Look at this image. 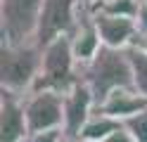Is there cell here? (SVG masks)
Returning <instances> with one entry per match:
<instances>
[{
	"instance_id": "cell-1",
	"label": "cell",
	"mask_w": 147,
	"mask_h": 142,
	"mask_svg": "<svg viewBox=\"0 0 147 142\" xmlns=\"http://www.w3.org/2000/svg\"><path fill=\"white\" fill-rule=\"evenodd\" d=\"M81 81L95 95V104H100L112 90L116 88H133V69L126 50L102 45L100 52L88 64L78 66Z\"/></svg>"
},
{
	"instance_id": "cell-2",
	"label": "cell",
	"mask_w": 147,
	"mask_h": 142,
	"mask_svg": "<svg viewBox=\"0 0 147 142\" xmlns=\"http://www.w3.org/2000/svg\"><path fill=\"white\" fill-rule=\"evenodd\" d=\"M43 64V45L29 40L22 45H3L0 50V81L3 90L26 97L38 83Z\"/></svg>"
},
{
	"instance_id": "cell-3",
	"label": "cell",
	"mask_w": 147,
	"mask_h": 142,
	"mask_svg": "<svg viewBox=\"0 0 147 142\" xmlns=\"http://www.w3.org/2000/svg\"><path fill=\"white\" fill-rule=\"evenodd\" d=\"M81 81L78 73V62L71 50V38L59 36L52 43L43 47V64H40V76L33 90H57L67 92Z\"/></svg>"
},
{
	"instance_id": "cell-4",
	"label": "cell",
	"mask_w": 147,
	"mask_h": 142,
	"mask_svg": "<svg viewBox=\"0 0 147 142\" xmlns=\"http://www.w3.org/2000/svg\"><path fill=\"white\" fill-rule=\"evenodd\" d=\"M43 3L45 0H0L3 45H22L36 40Z\"/></svg>"
},
{
	"instance_id": "cell-5",
	"label": "cell",
	"mask_w": 147,
	"mask_h": 142,
	"mask_svg": "<svg viewBox=\"0 0 147 142\" xmlns=\"http://www.w3.org/2000/svg\"><path fill=\"white\" fill-rule=\"evenodd\" d=\"M29 133L64 128V95L57 90H31L24 97Z\"/></svg>"
},
{
	"instance_id": "cell-6",
	"label": "cell",
	"mask_w": 147,
	"mask_h": 142,
	"mask_svg": "<svg viewBox=\"0 0 147 142\" xmlns=\"http://www.w3.org/2000/svg\"><path fill=\"white\" fill-rule=\"evenodd\" d=\"M78 3L81 0H45L38 19L36 40L38 45H48L59 36H69L76 26L78 17Z\"/></svg>"
},
{
	"instance_id": "cell-7",
	"label": "cell",
	"mask_w": 147,
	"mask_h": 142,
	"mask_svg": "<svg viewBox=\"0 0 147 142\" xmlns=\"http://www.w3.org/2000/svg\"><path fill=\"white\" fill-rule=\"evenodd\" d=\"M95 111V95L83 81L64 92V135L78 140L83 126Z\"/></svg>"
},
{
	"instance_id": "cell-8",
	"label": "cell",
	"mask_w": 147,
	"mask_h": 142,
	"mask_svg": "<svg viewBox=\"0 0 147 142\" xmlns=\"http://www.w3.org/2000/svg\"><path fill=\"white\" fill-rule=\"evenodd\" d=\"M29 123L24 111V97L10 90H3L0 100V142H26L29 140Z\"/></svg>"
},
{
	"instance_id": "cell-9",
	"label": "cell",
	"mask_w": 147,
	"mask_h": 142,
	"mask_svg": "<svg viewBox=\"0 0 147 142\" xmlns=\"http://www.w3.org/2000/svg\"><path fill=\"white\" fill-rule=\"evenodd\" d=\"M95 24H97L100 38H102V45L114 47V50H128L140 38V31H138V24L133 17L95 12Z\"/></svg>"
},
{
	"instance_id": "cell-10",
	"label": "cell",
	"mask_w": 147,
	"mask_h": 142,
	"mask_svg": "<svg viewBox=\"0 0 147 142\" xmlns=\"http://www.w3.org/2000/svg\"><path fill=\"white\" fill-rule=\"evenodd\" d=\"M95 109H100L102 114H107L116 121H126L147 109V97L140 95L135 88H116L100 104H95Z\"/></svg>"
},
{
	"instance_id": "cell-11",
	"label": "cell",
	"mask_w": 147,
	"mask_h": 142,
	"mask_svg": "<svg viewBox=\"0 0 147 142\" xmlns=\"http://www.w3.org/2000/svg\"><path fill=\"white\" fill-rule=\"evenodd\" d=\"M121 126H123V121H116L112 116H107V114H102L100 109H95L93 116H90L88 123L83 126V130H81L78 142H105L112 133H116Z\"/></svg>"
},
{
	"instance_id": "cell-12",
	"label": "cell",
	"mask_w": 147,
	"mask_h": 142,
	"mask_svg": "<svg viewBox=\"0 0 147 142\" xmlns=\"http://www.w3.org/2000/svg\"><path fill=\"white\" fill-rule=\"evenodd\" d=\"M126 52H128L131 69H133V88L147 97V52H142L135 45H131Z\"/></svg>"
},
{
	"instance_id": "cell-13",
	"label": "cell",
	"mask_w": 147,
	"mask_h": 142,
	"mask_svg": "<svg viewBox=\"0 0 147 142\" xmlns=\"http://www.w3.org/2000/svg\"><path fill=\"white\" fill-rule=\"evenodd\" d=\"M93 12H105V14H116V17H133L138 14V0H95L90 3Z\"/></svg>"
},
{
	"instance_id": "cell-14",
	"label": "cell",
	"mask_w": 147,
	"mask_h": 142,
	"mask_svg": "<svg viewBox=\"0 0 147 142\" xmlns=\"http://www.w3.org/2000/svg\"><path fill=\"white\" fill-rule=\"evenodd\" d=\"M123 126L131 130V135L138 142H147V109L140 111V114H135V116H131V118H126Z\"/></svg>"
},
{
	"instance_id": "cell-15",
	"label": "cell",
	"mask_w": 147,
	"mask_h": 142,
	"mask_svg": "<svg viewBox=\"0 0 147 142\" xmlns=\"http://www.w3.org/2000/svg\"><path fill=\"white\" fill-rule=\"evenodd\" d=\"M64 137V130L62 128H55V130H43V133H33L29 135L26 142H59Z\"/></svg>"
},
{
	"instance_id": "cell-16",
	"label": "cell",
	"mask_w": 147,
	"mask_h": 142,
	"mask_svg": "<svg viewBox=\"0 0 147 142\" xmlns=\"http://www.w3.org/2000/svg\"><path fill=\"white\" fill-rule=\"evenodd\" d=\"M135 24H138V31H140V36H147V0H138Z\"/></svg>"
},
{
	"instance_id": "cell-17",
	"label": "cell",
	"mask_w": 147,
	"mask_h": 142,
	"mask_svg": "<svg viewBox=\"0 0 147 142\" xmlns=\"http://www.w3.org/2000/svg\"><path fill=\"white\" fill-rule=\"evenodd\" d=\"M105 142H138V140L131 135V130H128L126 126H121L116 133H112V135H109Z\"/></svg>"
},
{
	"instance_id": "cell-18",
	"label": "cell",
	"mask_w": 147,
	"mask_h": 142,
	"mask_svg": "<svg viewBox=\"0 0 147 142\" xmlns=\"http://www.w3.org/2000/svg\"><path fill=\"white\" fill-rule=\"evenodd\" d=\"M135 47H140L142 52H147V36H140V38H138V40H135Z\"/></svg>"
},
{
	"instance_id": "cell-19",
	"label": "cell",
	"mask_w": 147,
	"mask_h": 142,
	"mask_svg": "<svg viewBox=\"0 0 147 142\" xmlns=\"http://www.w3.org/2000/svg\"><path fill=\"white\" fill-rule=\"evenodd\" d=\"M59 142H78V140H74V137H69V135H64V137H62Z\"/></svg>"
},
{
	"instance_id": "cell-20",
	"label": "cell",
	"mask_w": 147,
	"mask_h": 142,
	"mask_svg": "<svg viewBox=\"0 0 147 142\" xmlns=\"http://www.w3.org/2000/svg\"><path fill=\"white\" fill-rule=\"evenodd\" d=\"M81 3H88V5H90V3H95V0H81Z\"/></svg>"
}]
</instances>
